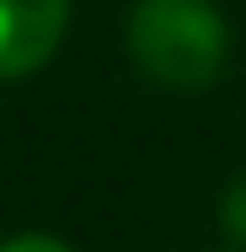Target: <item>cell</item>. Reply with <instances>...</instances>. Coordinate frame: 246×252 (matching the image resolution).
Masks as SVG:
<instances>
[{"label":"cell","mask_w":246,"mask_h":252,"mask_svg":"<svg viewBox=\"0 0 246 252\" xmlns=\"http://www.w3.org/2000/svg\"><path fill=\"white\" fill-rule=\"evenodd\" d=\"M129 54L166 92H203L219 81L230 27L209 0H139L129 11Z\"/></svg>","instance_id":"obj_1"},{"label":"cell","mask_w":246,"mask_h":252,"mask_svg":"<svg viewBox=\"0 0 246 252\" xmlns=\"http://www.w3.org/2000/svg\"><path fill=\"white\" fill-rule=\"evenodd\" d=\"M70 27V0H0V81L43 70Z\"/></svg>","instance_id":"obj_2"},{"label":"cell","mask_w":246,"mask_h":252,"mask_svg":"<svg viewBox=\"0 0 246 252\" xmlns=\"http://www.w3.org/2000/svg\"><path fill=\"white\" fill-rule=\"evenodd\" d=\"M219 225H225L230 242H241V247H246V172L225 188V199H219Z\"/></svg>","instance_id":"obj_3"},{"label":"cell","mask_w":246,"mask_h":252,"mask_svg":"<svg viewBox=\"0 0 246 252\" xmlns=\"http://www.w3.org/2000/svg\"><path fill=\"white\" fill-rule=\"evenodd\" d=\"M0 252H70V247L54 242V236H16V242H5Z\"/></svg>","instance_id":"obj_4"}]
</instances>
